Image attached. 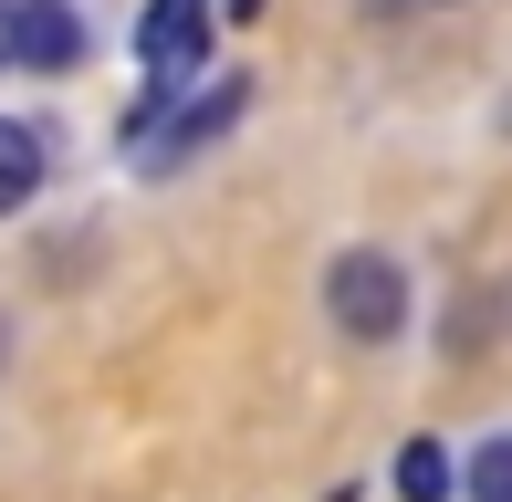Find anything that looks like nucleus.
<instances>
[{
	"mask_svg": "<svg viewBox=\"0 0 512 502\" xmlns=\"http://www.w3.org/2000/svg\"><path fill=\"white\" fill-rule=\"evenodd\" d=\"M324 314H335V335H356V346H387V335L408 325V272L387 262V251H335Z\"/></svg>",
	"mask_w": 512,
	"mask_h": 502,
	"instance_id": "obj_1",
	"label": "nucleus"
},
{
	"mask_svg": "<svg viewBox=\"0 0 512 502\" xmlns=\"http://www.w3.org/2000/svg\"><path fill=\"white\" fill-rule=\"evenodd\" d=\"M0 356H11V335H0Z\"/></svg>",
	"mask_w": 512,
	"mask_h": 502,
	"instance_id": "obj_10",
	"label": "nucleus"
},
{
	"mask_svg": "<svg viewBox=\"0 0 512 502\" xmlns=\"http://www.w3.org/2000/svg\"><path fill=\"white\" fill-rule=\"evenodd\" d=\"M220 11H251V0H220Z\"/></svg>",
	"mask_w": 512,
	"mask_h": 502,
	"instance_id": "obj_9",
	"label": "nucleus"
},
{
	"mask_svg": "<svg viewBox=\"0 0 512 502\" xmlns=\"http://www.w3.org/2000/svg\"><path fill=\"white\" fill-rule=\"evenodd\" d=\"M241 116H251V84H209V95H189V105L168 116V136L147 147V168H189V157H199V147H220Z\"/></svg>",
	"mask_w": 512,
	"mask_h": 502,
	"instance_id": "obj_3",
	"label": "nucleus"
},
{
	"mask_svg": "<svg viewBox=\"0 0 512 502\" xmlns=\"http://www.w3.org/2000/svg\"><path fill=\"white\" fill-rule=\"evenodd\" d=\"M398 492H408V502H439V492H450V450L408 440V450H398Z\"/></svg>",
	"mask_w": 512,
	"mask_h": 502,
	"instance_id": "obj_6",
	"label": "nucleus"
},
{
	"mask_svg": "<svg viewBox=\"0 0 512 502\" xmlns=\"http://www.w3.org/2000/svg\"><path fill=\"white\" fill-rule=\"evenodd\" d=\"M0 63H11V0H0Z\"/></svg>",
	"mask_w": 512,
	"mask_h": 502,
	"instance_id": "obj_8",
	"label": "nucleus"
},
{
	"mask_svg": "<svg viewBox=\"0 0 512 502\" xmlns=\"http://www.w3.org/2000/svg\"><path fill=\"white\" fill-rule=\"evenodd\" d=\"M199 42H209V0H147V21H136V53H147V74L168 84V95L199 74Z\"/></svg>",
	"mask_w": 512,
	"mask_h": 502,
	"instance_id": "obj_2",
	"label": "nucleus"
},
{
	"mask_svg": "<svg viewBox=\"0 0 512 502\" xmlns=\"http://www.w3.org/2000/svg\"><path fill=\"white\" fill-rule=\"evenodd\" d=\"M32 199H42V136L21 116H0V220L32 210Z\"/></svg>",
	"mask_w": 512,
	"mask_h": 502,
	"instance_id": "obj_5",
	"label": "nucleus"
},
{
	"mask_svg": "<svg viewBox=\"0 0 512 502\" xmlns=\"http://www.w3.org/2000/svg\"><path fill=\"white\" fill-rule=\"evenodd\" d=\"M471 502H512V440H481L471 450Z\"/></svg>",
	"mask_w": 512,
	"mask_h": 502,
	"instance_id": "obj_7",
	"label": "nucleus"
},
{
	"mask_svg": "<svg viewBox=\"0 0 512 502\" xmlns=\"http://www.w3.org/2000/svg\"><path fill=\"white\" fill-rule=\"evenodd\" d=\"M11 63H32V74H74V63H84L74 0H11Z\"/></svg>",
	"mask_w": 512,
	"mask_h": 502,
	"instance_id": "obj_4",
	"label": "nucleus"
}]
</instances>
